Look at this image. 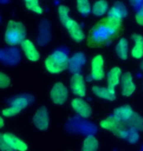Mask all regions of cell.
I'll use <instances>...</instances> for the list:
<instances>
[{
    "mask_svg": "<svg viewBox=\"0 0 143 151\" xmlns=\"http://www.w3.org/2000/svg\"><path fill=\"white\" fill-rule=\"evenodd\" d=\"M116 54L120 59L126 60L129 58V41L126 38H121L116 45Z\"/></svg>",
    "mask_w": 143,
    "mask_h": 151,
    "instance_id": "obj_21",
    "label": "cell"
},
{
    "mask_svg": "<svg viewBox=\"0 0 143 151\" xmlns=\"http://www.w3.org/2000/svg\"><path fill=\"white\" fill-rule=\"evenodd\" d=\"M69 12H70V9H69L68 6H66L64 4H61L59 7H58V15H59L60 22L64 27H65L67 22L70 20Z\"/></svg>",
    "mask_w": 143,
    "mask_h": 151,
    "instance_id": "obj_26",
    "label": "cell"
},
{
    "mask_svg": "<svg viewBox=\"0 0 143 151\" xmlns=\"http://www.w3.org/2000/svg\"><path fill=\"white\" fill-rule=\"evenodd\" d=\"M50 98L54 104L63 105L69 98V90L63 83H56L50 90Z\"/></svg>",
    "mask_w": 143,
    "mask_h": 151,
    "instance_id": "obj_6",
    "label": "cell"
},
{
    "mask_svg": "<svg viewBox=\"0 0 143 151\" xmlns=\"http://www.w3.org/2000/svg\"><path fill=\"white\" fill-rule=\"evenodd\" d=\"M135 21L139 26L143 27V10L142 9H138V11L135 14Z\"/></svg>",
    "mask_w": 143,
    "mask_h": 151,
    "instance_id": "obj_31",
    "label": "cell"
},
{
    "mask_svg": "<svg viewBox=\"0 0 143 151\" xmlns=\"http://www.w3.org/2000/svg\"><path fill=\"white\" fill-rule=\"evenodd\" d=\"M126 139L129 140V143H132L134 144L138 141L139 139V134L136 129H129V134H127V137H126Z\"/></svg>",
    "mask_w": 143,
    "mask_h": 151,
    "instance_id": "obj_28",
    "label": "cell"
},
{
    "mask_svg": "<svg viewBox=\"0 0 143 151\" xmlns=\"http://www.w3.org/2000/svg\"><path fill=\"white\" fill-rule=\"evenodd\" d=\"M133 110L129 105H123L118 108H116L113 113V117L116 120H118L119 122L126 124L129 122V120L132 118L133 115Z\"/></svg>",
    "mask_w": 143,
    "mask_h": 151,
    "instance_id": "obj_17",
    "label": "cell"
},
{
    "mask_svg": "<svg viewBox=\"0 0 143 151\" xmlns=\"http://www.w3.org/2000/svg\"><path fill=\"white\" fill-rule=\"evenodd\" d=\"M132 37L134 44L132 48V56L134 59H141L143 57V37L141 35L133 34Z\"/></svg>",
    "mask_w": 143,
    "mask_h": 151,
    "instance_id": "obj_20",
    "label": "cell"
},
{
    "mask_svg": "<svg viewBox=\"0 0 143 151\" xmlns=\"http://www.w3.org/2000/svg\"><path fill=\"white\" fill-rule=\"evenodd\" d=\"M21 48H22L23 52L25 53L26 57L29 61L36 62L40 59V53L37 50V48L34 45V43L30 40V39H25L22 43H21Z\"/></svg>",
    "mask_w": 143,
    "mask_h": 151,
    "instance_id": "obj_12",
    "label": "cell"
},
{
    "mask_svg": "<svg viewBox=\"0 0 143 151\" xmlns=\"http://www.w3.org/2000/svg\"><path fill=\"white\" fill-rule=\"evenodd\" d=\"M0 151H15L8 145V143L6 142L3 138L2 134H0Z\"/></svg>",
    "mask_w": 143,
    "mask_h": 151,
    "instance_id": "obj_30",
    "label": "cell"
},
{
    "mask_svg": "<svg viewBox=\"0 0 143 151\" xmlns=\"http://www.w3.org/2000/svg\"><path fill=\"white\" fill-rule=\"evenodd\" d=\"M92 92L94 93V95L101 99H105V100H109V101L116 100L115 89H112L108 86L105 87V86H92Z\"/></svg>",
    "mask_w": 143,
    "mask_h": 151,
    "instance_id": "obj_18",
    "label": "cell"
},
{
    "mask_svg": "<svg viewBox=\"0 0 143 151\" xmlns=\"http://www.w3.org/2000/svg\"><path fill=\"white\" fill-rule=\"evenodd\" d=\"M72 92L78 97L83 98L86 94V86L83 76L81 74H74L70 81Z\"/></svg>",
    "mask_w": 143,
    "mask_h": 151,
    "instance_id": "obj_8",
    "label": "cell"
},
{
    "mask_svg": "<svg viewBox=\"0 0 143 151\" xmlns=\"http://www.w3.org/2000/svg\"><path fill=\"white\" fill-rule=\"evenodd\" d=\"M33 125L39 131H46L49 127V115L47 108L45 106H40L36 110L32 118Z\"/></svg>",
    "mask_w": 143,
    "mask_h": 151,
    "instance_id": "obj_7",
    "label": "cell"
},
{
    "mask_svg": "<svg viewBox=\"0 0 143 151\" xmlns=\"http://www.w3.org/2000/svg\"><path fill=\"white\" fill-rule=\"evenodd\" d=\"M100 127L102 129H106V131L113 132L114 134L121 138H126L129 131V128L126 126V124L119 122L113 116L102 120L100 122Z\"/></svg>",
    "mask_w": 143,
    "mask_h": 151,
    "instance_id": "obj_4",
    "label": "cell"
},
{
    "mask_svg": "<svg viewBox=\"0 0 143 151\" xmlns=\"http://www.w3.org/2000/svg\"><path fill=\"white\" fill-rule=\"evenodd\" d=\"M126 15H127V9L126 7V5L123 2H116L110 8V10L108 11L107 16L114 20L121 21L123 22V19L124 17H126Z\"/></svg>",
    "mask_w": 143,
    "mask_h": 151,
    "instance_id": "obj_16",
    "label": "cell"
},
{
    "mask_svg": "<svg viewBox=\"0 0 143 151\" xmlns=\"http://www.w3.org/2000/svg\"><path fill=\"white\" fill-rule=\"evenodd\" d=\"M70 64V58L65 51L56 50L51 53L45 59V69L50 74H60L63 71L68 70Z\"/></svg>",
    "mask_w": 143,
    "mask_h": 151,
    "instance_id": "obj_2",
    "label": "cell"
},
{
    "mask_svg": "<svg viewBox=\"0 0 143 151\" xmlns=\"http://www.w3.org/2000/svg\"><path fill=\"white\" fill-rule=\"evenodd\" d=\"M27 29L25 25L21 22L10 20L5 29V42L10 46H16L21 44L26 39Z\"/></svg>",
    "mask_w": 143,
    "mask_h": 151,
    "instance_id": "obj_3",
    "label": "cell"
},
{
    "mask_svg": "<svg viewBox=\"0 0 143 151\" xmlns=\"http://www.w3.org/2000/svg\"><path fill=\"white\" fill-rule=\"evenodd\" d=\"M77 9L83 16H88L91 13V4L87 0H78L77 2Z\"/></svg>",
    "mask_w": 143,
    "mask_h": 151,
    "instance_id": "obj_25",
    "label": "cell"
},
{
    "mask_svg": "<svg viewBox=\"0 0 143 151\" xmlns=\"http://www.w3.org/2000/svg\"><path fill=\"white\" fill-rule=\"evenodd\" d=\"M126 126L129 129H136L137 132H143V117L134 112L129 122L126 123Z\"/></svg>",
    "mask_w": 143,
    "mask_h": 151,
    "instance_id": "obj_24",
    "label": "cell"
},
{
    "mask_svg": "<svg viewBox=\"0 0 143 151\" xmlns=\"http://www.w3.org/2000/svg\"><path fill=\"white\" fill-rule=\"evenodd\" d=\"M140 68H141V70L143 71V60H142V62H141V65H140Z\"/></svg>",
    "mask_w": 143,
    "mask_h": 151,
    "instance_id": "obj_33",
    "label": "cell"
},
{
    "mask_svg": "<svg viewBox=\"0 0 143 151\" xmlns=\"http://www.w3.org/2000/svg\"><path fill=\"white\" fill-rule=\"evenodd\" d=\"M121 29V21L114 20L106 16L90 29L87 37V45L92 48L102 46L117 37L120 35Z\"/></svg>",
    "mask_w": 143,
    "mask_h": 151,
    "instance_id": "obj_1",
    "label": "cell"
},
{
    "mask_svg": "<svg viewBox=\"0 0 143 151\" xmlns=\"http://www.w3.org/2000/svg\"><path fill=\"white\" fill-rule=\"evenodd\" d=\"M121 70L120 67H113L107 74V84L108 87L115 89L121 83Z\"/></svg>",
    "mask_w": 143,
    "mask_h": 151,
    "instance_id": "obj_19",
    "label": "cell"
},
{
    "mask_svg": "<svg viewBox=\"0 0 143 151\" xmlns=\"http://www.w3.org/2000/svg\"><path fill=\"white\" fill-rule=\"evenodd\" d=\"M11 84V80L7 75L0 72V88H7Z\"/></svg>",
    "mask_w": 143,
    "mask_h": 151,
    "instance_id": "obj_29",
    "label": "cell"
},
{
    "mask_svg": "<svg viewBox=\"0 0 143 151\" xmlns=\"http://www.w3.org/2000/svg\"><path fill=\"white\" fill-rule=\"evenodd\" d=\"M3 138L8 145L11 147L12 149L15 151H27L28 150V144L25 141H23L21 138L16 137L15 134H11V132H4L2 134Z\"/></svg>",
    "mask_w": 143,
    "mask_h": 151,
    "instance_id": "obj_14",
    "label": "cell"
},
{
    "mask_svg": "<svg viewBox=\"0 0 143 151\" xmlns=\"http://www.w3.org/2000/svg\"><path fill=\"white\" fill-rule=\"evenodd\" d=\"M4 127V119L0 116V129H2Z\"/></svg>",
    "mask_w": 143,
    "mask_h": 151,
    "instance_id": "obj_32",
    "label": "cell"
},
{
    "mask_svg": "<svg viewBox=\"0 0 143 151\" xmlns=\"http://www.w3.org/2000/svg\"><path fill=\"white\" fill-rule=\"evenodd\" d=\"M86 57L83 52H77L75 54L70 58V64H69V70L71 73L74 74H80L81 69L86 65Z\"/></svg>",
    "mask_w": 143,
    "mask_h": 151,
    "instance_id": "obj_15",
    "label": "cell"
},
{
    "mask_svg": "<svg viewBox=\"0 0 143 151\" xmlns=\"http://www.w3.org/2000/svg\"><path fill=\"white\" fill-rule=\"evenodd\" d=\"M135 83H133L132 75L129 72H126L121 78V91L124 96H130L135 91Z\"/></svg>",
    "mask_w": 143,
    "mask_h": 151,
    "instance_id": "obj_13",
    "label": "cell"
},
{
    "mask_svg": "<svg viewBox=\"0 0 143 151\" xmlns=\"http://www.w3.org/2000/svg\"><path fill=\"white\" fill-rule=\"evenodd\" d=\"M29 99L26 96H19V97H15L14 99L11 100L10 106L4 108L2 110V115L4 117L10 118L14 117L21 113V111L25 108L28 107L29 105Z\"/></svg>",
    "mask_w": 143,
    "mask_h": 151,
    "instance_id": "obj_5",
    "label": "cell"
},
{
    "mask_svg": "<svg viewBox=\"0 0 143 151\" xmlns=\"http://www.w3.org/2000/svg\"><path fill=\"white\" fill-rule=\"evenodd\" d=\"M139 9H142V10H143V3H142V5H141V7H140V8H139Z\"/></svg>",
    "mask_w": 143,
    "mask_h": 151,
    "instance_id": "obj_34",
    "label": "cell"
},
{
    "mask_svg": "<svg viewBox=\"0 0 143 151\" xmlns=\"http://www.w3.org/2000/svg\"><path fill=\"white\" fill-rule=\"evenodd\" d=\"M91 78L94 81H101L104 78V59L102 55L94 56L91 60Z\"/></svg>",
    "mask_w": 143,
    "mask_h": 151,
    "instance_id": "obj_9",
    "label": "cell"
},
{
    "mask_svg": "<svg viewBox=\"0 0 143 151\" xmlns=\"http://www.w3.org/2000/svg\"><path fill=\"white\" fill-rule=\"evenodd\" d=\"M71 106L75 113L78 115H80V116L83 118H88L92 114L91 106L83 98H80V97L74 98L71 102Z\"/></svg>",
    "mask_w": 143,
    "mask_h": 151,
    "instance_id": "obj_10",
    "label": "cell"
},
{
    "mask_svg": "<svg viewBox=\"0 0 143 151\" xmlns=\"http://www.w3.org/2000/svg\"><path fill=\"white\" fill-rule=\"evenodd\" d=\"M65 28L68 31L70 37H72V39L75 42H81L86 38V35L81 29V27L80 26L77 21L70 18V20L67 22L65 25Z\"/></svg>",
    "mask_w": 143,
    "mask_h": 151,
    "instance_id": "obj_11",
    "label": "cell"
},
{
    "mask_svg": "<svg viewBox=\"0 0 143 151\" xmlns=\"http://www.w3.org/2000/svg\"><path fill=\"white\" fill-rule=\"evenodd\" d=\"M99 143L97 138L94 135H87L83 142L81 151H97Z\"/></svg>",
    "mask_w": 143,
    "mask_h": 151,
    "instance_id": "obj_23",
    "label": "cell"
},
{
    "mask_svg": "<svg viewBox=\"0 0 143 151\" xmlns=\"http://www.w3.org/2000/svg\"><path fill=\"white\" fill-rule=\"evenodd\" d=\"M109 4L107 1L104 0H100V1H96L93 3L91 6V13L96 17H103L108 12Z\"/></svg>",
    "mask_w": 143,
    "mask_h": 151,
    "instance_id": "obj_22",
    "label": "cell"
},
{
    "mask_svg": "<svg viewBox=\"0 0 143 151\" xmlns=\"http://www.w3.org/2000/svg\"><path fill=\"white\" fill-rule=\"evenodd\" d=\"M24 4L27 7V9L32 12H34L36 14H42L43 12V8L39 4V1L37 0H27L24 2Z\"/></svg>",
    "mask_w": 143,
    "mask_h": 151,
    "instance_id": "obj_27",
    "label": "cell"
}]
</instances>
